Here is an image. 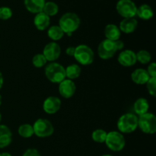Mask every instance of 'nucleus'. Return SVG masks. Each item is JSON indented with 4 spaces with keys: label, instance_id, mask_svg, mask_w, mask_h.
<instances>
[{
    "label": "nucleus",
    "instance_id": "32",
    "mask_svg": "<svg viewBox=\"0 0 156 156\" xmlns=\"http://www.w3.org/2000/svg\"><path fill=\"white\" fill-rule=\"evenodd\" d=\"M23 156H41V154L39 153V152L37 149H29L24 152Z\"/></svg>",
    "mask_w": 156,
    "mask_h": 156
},
{
    "label": "nucleus",
    "instance_id": "18",
    "mask_svg": "<svg viewBox=\"0 0 156 156\" xmlns=\"http://www.w3.org/2000/svg\"><path fill=\"white\" fill-rule=\"evenodd\" d=\"M45 0H24V5L30 13L37 14L43 12Z\"/></svg>",
    "mask_w": 156,
    "mask_h": 156
},
{
    "label": "nucleus",
    "instance_id": "6",
    "mask_svg": "<svg viewBox=\"0 0 156 156\" xmlns=\"http://www.w3.org/2000/svg\"><path fill=\"white\" fill-rule=\"evenodd\" d=\"M105 143L111 150L120 152L125 147L126 140L123 134L119 131H111L107 134Z\"/></svg>",
    "mask_w": 156,
    "mask_h": 156
},
{
    "label": "nucleus",
    "instance_id": "31",
    "mask_svg": "<svg viewBox=\"0 0 156 156\" xmlns=\"http://www.w3.org/2000/svg\"><path fill=\"white\" fill-rule=\"evenodd\" d=\"M150 78H156V64L155 62H151L146 69Z\"/></svg>",
    "mask_w": 156,
    "mask_h": 156
},
{
    "label": "nucleus",
    "instance_id": "30",
    "mask_svg": "<svg viewBox=\"0 0 156 156\" xmlns=\"http://www.w3.org/2000/svg\"><path fill=\"white\" fill-rule=\"evenodd\" d=\"M12 11L9 7H1L0 8V19L8 20L12 18Z\"/></svg>",
    "mask_w": 156,
    "mask_h": 156
},
{
    "label": "nucleus",
    "instance_id": "7",
    "mask_svg": "<svg viewBox=\"0 0 156 156\" xmlns=\"http://www.w3.org/2000/svg\"><path fill=\"white\" fill-rule=\"evenodd\" d=\"M138 127L146 134H154L156 132V117L152 113H146L139 116Z\"/></svg>",
    "mask_w": 156,
    "mask_h": 156
},
{
    "label": "nucleus",
    "instance_id": "20",
    "mask_svg": "<svg viewBox=\"0 0 156 156\" xmlns=\"http://www.w3.org/2000/svg\"><path fill=\"white\" fill-rule=\"evenodd\" d=\"M149 108V102L146 98H140L137 99L133 105V109L135 111V113L138 114L139 116L143 115V114L148 113Z\"/></svg>",
    "mask_w": 156,
    "mask_h": 156
},
{
    "label": "nucleus",
    "instance_id": "38",
    "mask_svg": "<svg viewBox=\"0 0 156 156\" xmlns=\"http://www.w3.org/2000/svg\"><path fill=\"white\" fill-rule=\"evenodd\" d=\"M1 120H2V116H1V114H0V122H1Z\"/></svg>",
    "mask_w": 156,
    "mask_h": 156
},
{
    "label": "nucleus",
    "instance_id": "14",
    "mask_svg": "<svg viewBox=\"0 0 156 156\" xmlns=\"http://www.w3.org/2000/svg\"><path fill=\"white\" fill-rule=\"evenodd\" d=\"M138 26V21L135 18H123L120 23V31L125 34H131L136 30Z\"/></svg>",
    "mask_w": 156,
    "mask_h": 156
},
{
    "label": "nucleus",
    "instance_id": "2",
    "mask_svg": "<svg viewBox=\"0 0 156 156\" xmlns=\"http://www.w3.org/2000/svg\"><path fill=\"white\" fill-rule=\"evenodd\" d=\"M81 24L79 15L73 12H67L61 16L59 21V26L63 30L64 34L72 36L73 32L76 31Z\"/></svg>",
    "mask_w": 156,
    "mask_h": 156
},
{
    "label": "nucleus",
    "instance_id": "19",
    "mask_svg": "<svg viewBox=\"0 0 156 156\" xmlns=\"http://www.w3.org/2000/svg\"><path fill=\"white\" fill-rule=\"evenodd\" d=\"M105 35L106 39L112 41H116L120 40L121 31L118 26L114 24H109L105 27Z\"/></svg>",
    "mask_w": 156,
    "mask_h": 156
},
{
    "label": "nucleus",
    "instance_id": "22",
    "mask_svg": "<svg viewBox=\"0 0 156 156\" xmlns=\"http://www.w3.org/2000/svg\"><path fill=\"white\" fill-rule=\"evenodd\" d=\"M66 70V77L68 78V79L73 80L77 78H79L81 75V67L78 64H71L68 66Z\"/></svg>",
    "mask_w": 156,
    "mask_h": 156
},
{
    "label": "nucleus",
    "instance_id": "1",
    "mask_svg": "<svg viewBox=\"0 0 156 156\" xmlns=\"http://www.w3.org/2000/svg\"><path fill=\"white\" fill-rule=\"evenodd\" d=\"M124 44L122 41H116L105 39L99 44L98 47V54L102 59H109L116 54L118 50H123Z\"/></svg>",
    "mask_w": 156,
    "mask_h": 156
},
{
    "label": "nucleus",
    "instance_id": "37",
    "mask_svg": "<svg viewBox=\"0 0 156 156\" xmlns=\"http://www.w3.org/2000/svg\"><path fill=\"white\" fill-rule=\"evenodd\" d=\"M101 156H113V155H103Z\"/></svg>",
    "mask_w": 156,
    "mask_h": 156
},
{
    "label": "nucleus",
    "instance_id": "4",
    "mask_svg": "<svg viewBox=\"0 0 156 156\" xmlns=\"http://www.w3.org/2000/svg\"><path fill=\"white\" fill-rule=\"evenodd\" d=\"M45 76L53 83H60L66 79L65 68L58 62H52L45 67Z\"/></svg>",
    "mask_w": 156,
    "mask_h": 156
},
{
    "label": "nucleus",
    "instance_id": "23",
    "mask_svg": "<svg viewBox=\"0 0 156 156\" xmlns=\"http://www.w3.org/2000/svg\"><path fill=\"white\" fill-rule=\"evenodd\" d=\"M64 32L59 25H53L48 29L47 35L53 41H59L64 36Z\"/></svg>",
    "mask_w": 156,
    "mask_h": 156
},
{
    "label": "nucleus",
    "instance_id": "12",
    "mask_svg": "<svg viewBox=\"0 0 156 156\" xmlns=\"http://www.w3.org/2000/svg\"><path fill=\"white\" fill-rule=\"evenodd\" d=\"M61 108V100L56 96H50L44 101L43 109L48 114H56Z\"/></svg>",
    "mask_w": 156,
    "mask_h": 156
},
{
    "label": "nucleus",
    "instance_id": "24",
    "mask_svg": "<svg viewBox=\"0 0 156 156\" xmlns=\"http://www.w3.org/2000/svg\"><path fill=\"white\" fill-rule=\"evenodd\" d=\"M59 12V7L57 4L53 2H47L43 9V12L46 15H48L49 17L54 16Z\"/></svg>",
    "mask_w": 156,
    "mask_h": 156
},
{
    "label": "nucleus",
    "instance_id": "25",
    "mask_svg": "<svg viewBox=\"0 0 156 156\" xmlns=\"http://www.w3.org/2000/svg\"><path fill=\"white\" fill-rule=\"evenodd\" d=\"M18 134L23 138H30L34 135L33 126L30 124H22L18 128Z\"/></svg>",
    "mask_w": 156,
    "mask_h": 156
},
{
    "label": "nucleus",
    "instance_id": "33",
    "mask_svg": "<svg viewBox=\"0 0 156 156\" xmlns=\"http://www.w3.org/2000/svg\"><path fill=\"white\" fill-rule=\"evenodd\" d=\"M76 51V47H69L66 50V53L69 56H73Z\"/></svg>",
    "mask_w": 156,
    "mask_h": 156
},
{
    "label": "nucleus",
    "instance_id": "26",
    "mask_svg": "<svg viewBox=\"0 0 156 156\" xmlns=\"http://www.w3.org/2000/svg\"><path fill=\"white\" fill-rule=\"evenodd\" d=\"M136 61L142 64L149 63L152 59V56H151L150 53L145 50H140L138 53H136Z\"/></svg>",
    "mask_w": 156,
    "mask_h": 156
},
{
    "label": "nucleus",
    "instance_id": "27",
    "mask_svg": "<svg viewBox=\"0 0 156 156\" xmlns=\"http://www.w3.org/2000/svg\"><path fill=\"white\" fill-rule=\"evenodd\" d=\"M107 134L108 133L105 130L101 129H95L94 132L92 133V135H91V138L94 140V142L98 143H103L105 142L106 140Z\"/></svg>",
    "mask_w": 156,
    "mask_h": 156
},
{
    "label": "nucleus",
    "instance_id": "3",
    "mask_svg": "<svg viewBox=\"0 0 156 156\" xmlns=\"http://www.w3.org/2000/svg\"><path fill=\"white\" fill-rule=\"evenodd\" d=\"M138 127V117L131 113L123 114L117 121V128L121 133H131Z\"/></svg>",
    "mask_w": 156,
    "mask_h": 156
},
{
    "label": "nucleus",
    "instance_id": "29",
    "mask_svg": "<svg viewBox=\"0 0 156 156\" xmlns=\"http://www.w3.org/2000/svg\"><path fill=\"white\" fill-rule=\"evenodd\" d=\"M148 91L152 97L156 96V78H150L146 83Z\"/></svg>",
    "mask_w": 156,
    "mask_h": 156
},
{
    "label": "nucleus",
    "instance_id": "16",
    "mask_svg": "<svg viewBox=\"0 0 156 156\" xmlns=\"http://www.w3.org/2000/svg\"><path fill=\"white\" fill-rule=\"evenodd\" d=\"M12 140V133L6 125L0 124V149L7 147Z\"/></svg>",
    "mask_w": 156,
    "mask_h": 156
},
{
    "label": "nucleus",
    "instance_id": "9",
    "mask_svg": "<svg viewBox=\"0 0 156 156\" xmlns=\"http://www.w3.org/2000/svg\"><path fill=\"white\" fill-rule=\"evenodd\" d=\"M116 9L117 13L124 18H134L136 15L137 6L132 0H119Z\"/></svg>",
    "mask_w": 156,
    "mask_h": 156
},
{
    "label": "nucleus",
    "instance_id": "36",
    "mask_svg": "<svg viewBox=\"0 0 156 156\" xmlns=\"http://www.w3.org/2000/svg\"><path fill=\"white\" fill-rule=\"evenodd\" d=\"M1 105H2V96L1 94H0V106H1Z\"/></svg>",
    "mask_w": 156,
    "mask_h": 156
},
{
    "label": "nucleus",
    "instance_id": "10",
    "mask_svg": "<svg viewBox=\"0 0 156 156\" xmlns=\"http://www.w3.org/2000/svg\"><path fill=\"white\" fill-rule=\"evenodd\" d=\"M61 54L60 46L56 42H50L44 47L43 55L45 56L47 61L54 62L59 57Z\"/></svg>",
    "mask_w": 156,
    "mask_h": 156
},
{
    "label": "nucleus",
    "instance_id": "35",
    "mask_svg": "<svg viewBox=\"0 0 156 156\" xmlns=\"http://www.w3.org/2000/svg\"><path fill=\"white\" fill-rule=\"evenodd\" d=\"M0 156H12V155L9 152H2V153H0Z\"/></svg>",
    "mask_w": 156,
    "mask_h": 156
},
{
    "label": "nucleus",
    "instance_id": "13",
    "mask_svg": "<svg viewBox=\"0 0 156 156\" xmlns=\"http://www.w3.org/2000/svg\"><path fill=\"white\" fill-rule=\"evenodd\" d=\"M136 53L131 50H125L118 56V62L125 67H129L135 65L136 62Z\"/></svg>",
    "mask_w": 156,
    "mask_h": 156
},
{
    "label": "nucleus",
    "instance_id": "8",
    "mask_svg": "<svg viewBox=\"0 0 156 156\" xmlns=\"http://www.w3.org/2000/svg\"><path fill=\"white\" fill-rule=\"evenodd\" d=\"M34 133L38 137L45 138L53 135L54 127L50 120L47 119L40 118L34 122L33 125Z\"/></svg>",
    "mask_w": 156,
    "mask_h": 156
},
{
    "label": "nucleus",
    "instance_id": "5",
    "mask_svg": "<svg viewBox=\"0 0 156 156\" xmlns=\"http://www.w3.org/2000/svg\"><path fill=\"white\" fill-rule=\"evenodd\" d=\"M73 56L79 64L88 66L92 63L94 61V53L91 47L85 44H81L76 47V51Z\"/></svg>",
    "mask_w": 156,
    "mask_h": 156
},
{
    "label": "nucleus",
    "instance_id": "28",
    "mask_svg": "<svg viewBox=\"0 0 156 156\" xmlns=\"http://www.w3.org/2000/svg\"><path fill=\"white\" fill-rule=\"evenodd\" d=\"M47 63V59L43 53H37L32 58V64L36 68H41Z\"/></svg>",
    "mask_w": 156,
    "mask_h": 156
},
{
    "label": "nucleus",
    "instance_id": "15",
    "mask_svg": "<svg viewBox=\"0 0 156 156\" xmlns=\"http://www.w3.org/2000/svg\"><path fill=\"white\" fill-rule=\"evenodd\" d=\"M150 76L148 74L146 69H136L131 74V79L134 83L137 85H144L147 83Z\"/></svg>",
    "mask_w": 156,
    "mask_h": 156
},
{
    "label": "nucleus",
    "instance_id": "17",
    "mask_svg": "<svg viewBox=\"0 0 156 156\" xmlns=\"http://www.w3.org/2000/svg\"><path fill=\"white\" fill-rule=\"evenodd\" d=\"M50 23V17L46 15L44 12L36 14L34 19V24L37 29L39 30H44L49 27Z\"/></svg>",
    "mask_w": 156,
    "mask_h": 156
},
{
    "label": "nucleus",
    "instance_id": "34",
    "mask_svg": "<svg viewBox=\"0 0 156 156\" xmlns=\"http://www.w3.org/2000/svg\"><path fill=\"white\" fill-rule=\"evenodd\" d=\"M3 82H4V79H3L2 74V73L0 72V89H1L2 87Z\"/></svg>",
    "mask_w": 156,
    "mask_h": 156
},
{
    "label": "nucleus",
    "instance_id": "21",
    "mask_svg": "<svg viewBox=\"0 0 156 156\" xmlns=\"http://www.w3.org/2000/svg\"><path fill=\"white\" fill-rule=\"evenodd\" d=\"M136 15L143 20H149L153 17L154 12L150 5L143 4L137 8Z\"/></svg>",
    "mask_w": 156,
    "mask_h": 156
},
{
    "label": "nucleus",
    "instance_id": "11",
    "mask_svg": "<svg viewBox=\"0 0 156 156\" xmlns=\"http://www.w3.org/2000/svg\"><path fill=\"white\" fill-rule=\"evenodd\" d=\"M76 86L75 82L70 79H64L59 85V92L64 98H70L75 94Z\"/></svg>",
    "mask_w": 156,
    "mask_h": 156
}]
</instances>
